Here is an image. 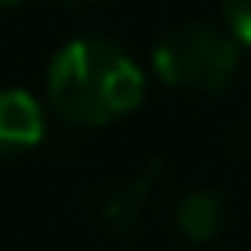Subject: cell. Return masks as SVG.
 Listing matches in <instances>:
<instances>
[{
  "label": "cell",
  "instance_id": "6da1fadb",
  "mask_svg": "<svg viewBox=\"0 0 251 251\" xmlns=\"http://www.w3.org/2000/svg\"><path fill=\"white\" fill-rule=\"evenodd\" d=\"M141 98V67L110 39H71L47 63V102L71 126H106L129 114Z\"/></svg>",
  "mask_w": 251,
  "mask_h": 251
},
{
  "label": "cell",
  "instance_id": "7a4b0ae2",
  "mask_svg": "<svg viewBox=\"0 0 251 251\" xmlns=\"http://www.w3.org/2000/svg\"><path fill=\"white\" fill-rule=\"evenodd\" d=\"M239 39L227 27L188 20L165 31L153 47V71L165 86L212 94L224 90L239 71Z\"/></svg>",
  "mask_w": 251,
  "mask_h": 251
},
{
  "label": "cell",
  "instance_id": "3957f363",
  "mask_svg": "<svg viewBox=\"0 0 251 251\" xmlns=\"http://www.w3.org/2000/svg\"><path fill=\"white\" fill-rule=\"evenodd\" d=\"M161 176H165V165L161 161H153V165H145L137 176H129V180H118L106 196H102V220L114 227V231H133L137 224H141V216L149 212V204H153V192L161 188Z\"/></svg>",
  "mask_w": 251,
  "mask_h": 251
},
{
  "label": "cell",
  "instance_id": "277c9868",
  "mask_svg": "<svg viewBox=\"0 0 251 251\" xmlns=\"http://www.w3.org/2000/svg\"><path fill=\"white\" fill-rule=\"evenodd\" d=\"M43 137V106L27 90H0V153L31 149Z\"/></svg>",
  "mask_w": 251,
  "mask_h": 251
},
{
  "label": "cell",
  "instance_id": "5b68a950",
  "mask_svg": "<svg viewBox=\"0 0 251 251\" xmlns=\"http://www.w3.org/2000/svg\"><path fill=\"white\" fill-rule=\"evenodd\" d=\"M224 216H227L224 196L212 192V188H196V192L176 200V227H180V235H188L196 243L216 239L220 227H224Z\"/></svg>",
  "mask_w": 251,
  "mask_h": 251
},
{
  "label": "cell",
  "instance_id": "8992f818",
  "mask_svg": "<svg viewBox=\"0 0 251 251\" xmlns=\"http://www.w3.org/2000/svg\"><path fill=\"white\" fill-rule=\"evenodd\" d=\"M220 8H224V27L243 47H251V0H220Z\"/></svg>",
  "mask_w": 251,
  "mask_h": 251
},
{
  "label": "cell",
  "instance_id": "52a82bcc",
  "mask_svg": "<svg viewBox=\"0 0 251 251\" xmlns=\"http://www.w3.org/2000/svg\"><path fill=\"white\" fill-rule=\"evenodd\" d=\"M27 0H0V8H24Z\"/></svg>",
  "mask_w": 251,
  "mask_h": 251
},
{
  "label": "cell",
  "instance_id": "ba28073f",
  "mask_svg": "<svg viewBox=\"0 0 251 251\" xmlns=\"http://www.w3.org/2000/svg\"><path fill=\"white\" fill-rule=\"evenodd\" d=\"M63 4H94V0H63Z\"/></svg>",
  "mask_w": 251,
  "mask_h": 251
}]
</instances>
